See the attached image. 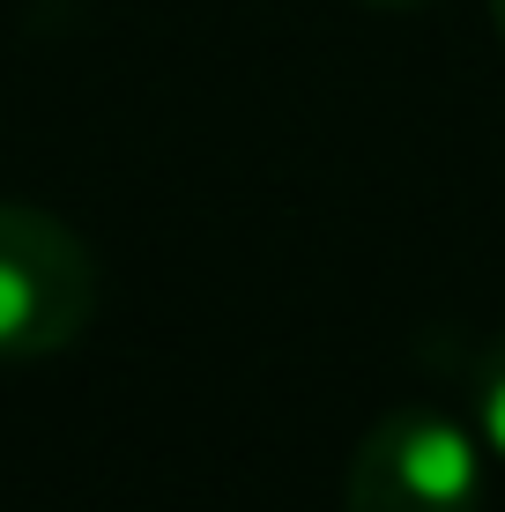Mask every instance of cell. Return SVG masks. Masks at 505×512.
Here are the masks:
<instances>
[{"instance_id": "cell-2", "label": "cell", "mask_w": 505, "mask_h": 512, "mask_svg": "<svg viewBox=\"0 0 505 512\" xmlns=\"http://www.w3.org/2000/svg\"><path fill=\"white\" fill-rule=\"evenodd\" d=\"M483 468L454 416L387 409L357 438L342 475V512H476Z\"/></svg>"}, {"instance_id": "cell-3", "label": "cell", "mask_w": 505, "mask_h": 512, "mask_svg": "<svg viewBox=\"0 0 505 512\" xmlns=\"http://www.w3.org/2000/svg\"><path fill=\"white\" fill-rule=\"evenodd\" d=\"M476 423H483V438L505 453V334L491 342V357H483V372H476Z\"/></svg>"}, {"instance_id": "cell-4", "label": "cell", "mask_w": 505, "mask_h": 512, "mask_svg": "<svg viewBox=\"0 0 505 512\" xmlns=\"http://www.w3.org/2000/svg\"><path fill=\"white\" fill-rule=\"evenodd\" d=\"M364 8H416V0H364Z\"/></svg>"}, {"instance_id": "cell-1", "label": "cell", "mask_w": 505, "mask_h": 512, "mask_svg": "<svg viewBox=\"0 0 505 512\" xmlns=\"http://www.w3.org/2000/svg\"><path fill=\"white\" fill-rule=\"evenodd\" d=\"M97 312V268L60 216L0 201V364L60 357Z\"/></svg>"}, {"instance_id": "cell-5", "label": "cell", "mask_w": 505, "mask_h": 512, "mask_svg": "<svg viewBox=\"0 0 505 512\" xmlns=\"http://www.w3.org/2000/svg\"><path fill=\"white\" fill-rule=\"evenodd\" d=\"M491 15H498V30H505V0H491Z\"/></svg>"}]
</instances>
